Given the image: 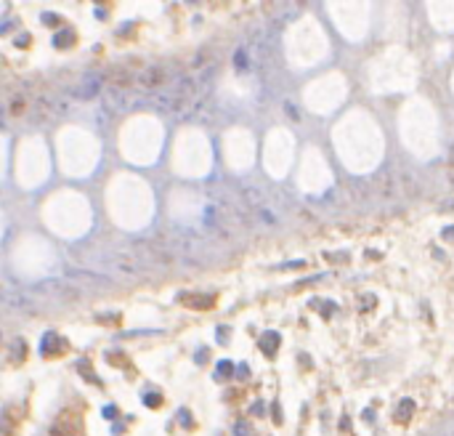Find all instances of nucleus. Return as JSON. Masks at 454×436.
<instances>
[{
    "instance_id": "3",
    "label": "nucleus",
    "mask_w": 454,
    "mask_h": 436,
    "mask_svg": "<svg viewBox=\"0 0 454 436\" xmlns=\"http://www.w3.org/2000/svg\"><path fill=\"white\" fill-rule=\"evenodd\" d=\"M438 436H454V426H452V428H444V431H441Z\"/></svg>"
},
{
    "instance_id": "1",
    "label": "nucleus",
    "mask_w": 454,
    "mask_h": 436,
    "mask_svg": "<svg viewBox=\"0 0 454 436\" xmlns=\"http://www.w3.org/2000/svg\"><path fill=\"white\" fill-rule=\"evenodd\" d=\"M38 293L48 301H66V304L80 301V295H83L80 287H75V284L66 282V280H51V282L38 284Z\"/></svg>"
},
{
    "instance_id": "2",
    "label": "nucleus",
    "mask_w": 454,
    "mask_h": 436,
    "mask_svg": "<svg viewBox=\"0 0 454 436\" xmlns=\"http://www.w3.org/2000/svg\"><path fill=\"white\" fill-rule=\"evenodd\" d=\"M104 88V75H96V72H90V75H85L80 80V86H77L75 93L80 96V99H93L99 90Z\"/></svg>"
}]
</instances>
